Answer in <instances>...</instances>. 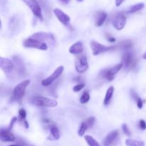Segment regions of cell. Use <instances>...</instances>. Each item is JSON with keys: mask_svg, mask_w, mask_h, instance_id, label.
Instances as JSON below:
<instances>
[{"mask_svg": "<svg viewBox=\"0 0 146 146\" xmlns=\"http://www.w3.org/2000/svg\"><path fill=\"white\" fill-rule=\"evenodd\" d=\"M83 51H84V45H83L82 42H81V41H77V42L74 43L70 47L69 50H68L70 54H74V55H79V54H81Z\"/></svg>", "mask_w": 146, "mask_h": 146, "instance_id": "obj_17", "label": "cell"}, {"mask_svg": "<svg viewBox=\"0 0 146 146\" xmlns=\"http://www.w3.org/2000/svg\"><path fill=\"white\" fill-rule=\"evenodd\" d=\"M107 40H108V41H109V42L111 43H113L115 41V38H114V37H112L111 35H107Z\"/></svg>", "mask_w": 146, "mask_h": 146, "instance_id": "obj_36", "label": "cell"}, {"mask_svg": "<svg viewBox=\"0 0 146 146\" xmlns=\"http://www.w3.org/2000/svg\"><path fill=\"white\" fill-rule=\"evenodd\" d=\"M96 121V118L94 116H91L87 118L85 121V123H86L88 128H91L94 126V124Z\"/></svg>", "mask_w": 146, "mask_h": 146, "instance_id": "obj_27", "label": "cell"}, {"mask_svg": "<svg viewBox=\"0 0 146 146\" xmlns=\"http://www.w3.org/2000/svg\"><path fill=\"white\" fill-rule=\"evenodd\" d=\"M13 61L14 64V68L16 69L17 74L21 76H24V74H26V70L22 59L18 56H14L13 57Z\"/></svg>", "mask_w": 146, "mask_h": 146, "instance_id": "obj_14", "label": "cell"}, {"mask_svg": "<svg viewBox=\"0 0 146 146\" xmlns=\"http://www.w3.org/2000/svg\"><path fill=\"white\" fill-rule=\"evenodd\" d=\"M19 118H26V117H27V112H26L24 109H20L19 111Z\"/></svg>", "mask_w": 146, "mask_h": 146, "instance_id": "obj_33", "label": "cell"}, {"mask_svg": "<svg viewBox=\"0 0 146 146\" xmlns=\"http://www.w3.org/2000/svg\"><path fill=\"white\" fill-rule=\"evenodd\" d=\"M122 61L123 66L127 69L133 68L137 62L136 60L134 58L133 54L130 51H126V52L124 53L122 57Z\"/></svg>", "mask_w": 146, "mask_h": 146, "instance_id": "obj_11", "label": "cell"}, {"mask_svg": "<svg viewBox=\"0 0 146 146\" xmlns=\"http://www.w3.org/2000/svg\"><path fill=\"white\" fill-rule=\"evenodd\" d=\"M123 67V63L118 64L117 65L114 66L111 68L109 69H105L101 73V76L103 78H105L107 81H111L114 79V77L116 75L117 73L120 71V70Z\"/></svg>", "mask_w": 146, "mask_h": 146, "instance_id": "obj_8", "label": "cell"}, {"mask_svg": "<svg viewBox=\"0 0 146 146\" xmlns=\"http://www.w3.org/2000/svg\"><path fill=\"white\" fill-rule=\"evenodd\" d=\"M89 100H90V94H88V92L86 91V92H84V94H82V96H81V98H80V102H81V104H84L88 103V101H89Z\"/></svg>", "mask_w": 146, "mask_h": 146, "instance_id": "obj_26", "label": "cell"}, {"mask_svg": "<svg viewBox=\"0 0 146 146\" xmlns=\"http://www.w3.org/2000/svg\"><path fill=\"white\" fill-rule=\"evenodd\" d=\"M31 38H35V39L38 40V41H41L47 44L48 45H54L56 43L55 38H54V35L51 33H46V32H37L31 35Z\"/></svg>", "mask_w": 146, "mask_h": 146, "instance_id": "obj_7", "label": "cell"}, {"mask_svg": "<svg viewBox=\"0 0 146 146\" xmlns=\"http://www.w3.org/2000/svg\"><path fill=\"white\" fill-rule=\"evenodd\" d=\"M85 140L89 146H100L99 143L91 135H86Z\"/></svg>", "mask_w": 146, "mask_h": 146, "instance_id": "obj_24", "label": "cell"}, {"mask_svg": "<svg viewBox=\"0 0 146 146\" xmlns=\"http://www.w3.org/2000/svg\"><path fill=\"white\" fill-rule=\"evenodd\" d=\"M17 121H18V118H17V117H13V118H11V122H10V123H9V127H8V129L10 130V131H11V130H12L14 123H15Z\"/></svg>", "mask_w": 146, "mask_h": 146, "instance_id": "obj_31", "label": "cell"}, {"mask_svg": "<svg viewBox=\"0 0 146 146\" xmlns=\"http://www.w3.org/2000/svg\"><path fill=\"white\" fill-rule=\"evenodd\" d=\"M88 63L86 56H80L75 62L76 70L79 74H84L88 69Z\"/></svg>", "mask_w": 146, "mask_h": 146, "instance_id": "obj_10", "label": "cell"}, {"mask_svg": "<svg viewBox=\"0 0 146 146\" xmlns=\"http://www.w3.org/2000/svg\"><path fill=\"white\" fill-rule=\"evenodd\" d=\"M54 13L55 14V16L56 17V18L58 19V21L63 24L65 26H68L70 24V21H71V19H70L69 16L67 15L63 11H61L60 9H54Z\"/></svg>", "mask_w": 146, "mask_h": 146, "instance_id": "obj_15", "label": "cell"}, {"mask_svg": "<svg viewBox=\"0 0 146 146\" xmlns=\"http://www.w3.org/2000/svg\"><path fill=\"white\" fill-rule=\"evenodd\" d=\"M64 67L63 66H60L57 67L56 69L52 73L51 75H50L49 76L47 77L45 79L42 80V81H41L42 86H48L51 85L57 78H59L60 76L64 72Z\"/></svg>", "mask_w": 146, "mask_h": 146, "instance_id": "obj_9", "label": "cell"}, {"mask_svg": "<svg viewBox=\"0 0 146 146\" xmlns=\"http://www.w3.org/2000/svg\"><path fill=\"white\" fill-rule=\"evenodd\" d=\"M135 102H136V104H137V106H138V108H139V109H141V108H143V104L142 99L140 98L139 99L137 100Z\"/></svg>", "mask_w": 146, "mask_h": 146, "instance_id": "obj_35", "label": "cell"}, {"mask_svg": "<svg viewBox=\"0 0 146 146\" xmlns=\"http://www.w3.org/2000/svg\"><path fill=\"white\" fill-rule=\"evenodd\" d=\"M31 103L36 106L48 107V108H54L58 105V103L56 100L43 96L33 97L31 100Z\"/></svg>", "mask_w": 146, "mask_h": 146, "instance_id": "obj_2", "label": "cell"}, {"mask_svg": "<svg viewBox=\"0 0 146 146\" xmlns=\"http://www.w3.org/2000/svg\"><path fill=\"white\" fill-rule=\"evenodd\" d=\"M114 93V87L113 86H110L108 88L106 91V94L105 98L104 100V104L105 106H108V104L111 102V99H112V97L113 96Z\"/></svg>", "mask_w": 146, "mask_h": 146, "instance_id": "obj_20", "label": "cell"}, {"mask_svg": "<svg viewBox=\"0 0 146 146\" xmlns=\"http://www.w3.org/2000/svg\"><path fill=\"white\" fill-rule=\"evenodd\" d=\"M1 141L3 142H14L15 141L16 138L10 130L7 129H1Z\"/></svg>", "mask_w": 146, "mask_h": 146, "instance_id": "obj_16", "label": "cell"}, {"mask_svg": "<svg viewBox=\"0 0 146 146\" xmlns=\"http://www.w3.org/2000/svg\"><path fill=\"white\" fill-rule=\"evenodd\" d=\"M122 129H123V131L124 133H125L127 136H131V131H130L129 128H128V125H127L126 124H123V125H122Z\"/></svg>", "mask_w": 146, "mask_h": 146, "instance_id": "obj_29", "label": "cell"}, {"mask_svg": "<svg viewBox=\"0 0 146 146\" xmlns=\"http://www.w3.org/2000/svg\"><path fill=\"white\" fill-rule=\"evenodd\" d=\"M133 42L131 40H126V41H123L122 42L120 43L118 46L117 48H119L122 50H129L130 48L132 47Z\"/></svg>", "mask_w": 146, "mask_h": 146, "instance_id": "obj_21", "label": "cell"}, {"mask_svg": "<svg viewBox=\"0 0 146 146\" xmlns=\"http://www.w3.org/2000/svg\"><path fill=\"white\" fill-rule=\"evenodd\" d=\"M0 68L5 74H11L14 69V61L7 58H0Z\"/></svg>", "mask_w": 146, "mask_h": 146, "instance_id": "obj_12", "label": "cell"}, {"mask_svg": "<svg viewBox=\"0 0 146 146\" xmlns=\"http://www.w3.org/2000/svg\"><path fill=\"white\" fill-rule=\"evenodd\" d=\"M18 121H19V122L20 123H21V125L24 127V128H29V123H28V122L27 121V120H26V118H19Z\"/></svg>", "mask_w": 146, "mask_h": 146, "instance_id": "obj_30", "label": "cell"}, {"mask_svg": "<svg viewBox=\"0 0 146 146\" xmlns=\"http://www.w3.org/2000/svg\"><path fill=\"white\" fill-rule=\"evenodd\" d=\"M60 1L64 4H68L69 3L70 0H60Z\"/></svg>", "mask_w": 146, "mask_h": 146, "instance_id": "obj_38", "label": "cell"}, {"mask_svg": "<svg viewBox=\"0 0 146 146\" xmlns=\"http://www.w3.org/2000/svg\"><path fill=\"white\" fill-rule=\"evenodd\" d=\"M9 146H19L18 145H9Z\"/></svg>", "mask_w": 146, "mask_h": 146, "instance_id": "obj_41", "label": "cell"}, {"mask_svg": "<svg viewBox=\"0 0 146 146\" xmlns=\"http://www.w3.org/2000/svg\"><path fill=\"white\" fill-rule=\"evenodd\" d=\"M22 1L25 3L27 7H29L31 11H32L33 14L36 17H37L41 21H43L44 18H43L41 6L36 0H22Z\"/></svg>", "mask_w": 146, "mask_h": 146, "instance_id": "obj_5", "label": "cell"}, {"mask_svg": "<svg viewBox=\"0 0 146 146\" xmlns=\"http://www.w3.org/2000/svg\"><path fill=\"white\" fill-rule=\"evenodd\" d=\"M118 136H119V133H118V131H117V130L110 132L107 135V136L106 137L105 139H104V146H113L115 145V143L118 141Z\"/></svg>", "mask_w": 146, "mask_h": 146, "instance_id": "obj_13", "label": "cell"}, {"mask_svg": "<svg viewBox=\"0 0 146 146\" xmlns=\"http://www.w3.org/2000/svg\"><path fill=\"white\" fill-rule=\"evenodd\" d=\"M30 81H31L29 79H27L17 84V86L14 88V91H13L11 101L21 104V100H22L24 94H25L26 89L29 85Z\"/></svg>", "mask_w": 146, "mask_h": 146, "instance_id": "obj_1", "label": "cell"}, {"mask_svg": "<svg viewBox=\"0 0 146 146\" xmlns=\"http://www.w3.org/2000/svg\"><path fill=\"white\" fill-rule=\"evenodd\" d=\"M50 135L48 137V139L50 141H57L60 138L59 130L57 128L55 124H50L49 126Z\"/></svg>", "mask_w": 146, "mask_h": 146, "instance_id": "obj_18", "label": "cell"}, {"mask_svg": "<svg viewBox=\"0 0 146 146\" xmlns=\"http://www.w3.org/2000/svg\"><path fill=\"white\" fill-rule=\"evenodd\" d=\"M144 6L145 5H144L143 3H138V4H134L132 7H131L128 12L130 13V14H133V13H135L137 11H140V10L143 9L144 8Z\"/></svg>", "mask_w": 146, "mask_h": 146, "instance_id": "obj_23", "label": "cell"}, {"mask_svg": "<svg viewBox=\"0 0 146 146\" xmlns=\"http://www.w3.org/2000/svg\"><path fill=\"white\" fill-rule=\"evenodd\" d=\"M126 16L123 11L118 12L113 16L112 19V24L114 28L118 31L122 30L126 24Z\"/></svg>", "mask_w": 146, "mask_h": 146, "instance_id": "obj_4", "label": "cell"}, {"mask_svg": "<svg viewBox=\"0 0 146 146\" xmlns=\"http://www.w3.org/2000/svg\"><path fill=\"white\" fill-rule=\"evenodd\" d=\"M77 1H79V2H81V1H84V0H77Z\"/></svg>", "mask_w": 146, "mask_h": 146, "instance_id": "obj_40", "label": "cell"}, {"mask_svg": "<svg viewBox=\"0 0 146 146\" xmlns=\"http://www.w3.org/2000/svg\"><path fill=\"white\" fill-rule=\"evenodd\" d=\"M84 87H85V84H84V83H79V84H78L77 85H76L75 86H74L73 90H74V91H75V92H79V91H81Z\"/></svg>", "mask_w": 146, "mask_h": 146, "instance_id": "obj_28", "label": "cell"}, {"mask_svg": "<svg viewBox=\"0 0 146 146\" xmlns=\"http://www.w3.org/2000/svg\"><path fill=\"white\" fill-rule=\"evenodd\" d=\"M124 1L125 0H115V6L116 7H120L123 3Z\"/></svg>", "mask_w": 146, "mask_h": 146, "instance_id": "obj_37", "label": "cell"}, {"mask_svg": "<svg viewBox=\"0 0 146 146\" xmlns=\"http://www.w3.org/2000/svg\"><path fill=\"white\" fill-rule=\"evenodd\" d=\"M107 18V14L104 11H98L96 13V27H101L105 22Z\"/></svg>", "mask_w": 146, "mask_h": 146, "instance_id": "obj_19", "label": "cell"}, {"mask_svg": "<svg viewBox=\"0 0 146 146\" xmlns=\"http://www.w3.org/2000/svg\"><path fill=\"white\" fill-rule=\"evenodd\" d=\"M23 46L26 48H36V49L42 50V51H46V50L48 49V44L41 42L38 40L35 39V38H31V37H29V38L24 40Z\"/></svg>", "mask_w": 146, "mask_h": 146, "instance_id": "obj_3", "label": "cell"}, {"mask_svg": "<svg viewBox=\"0 0 146 146\" xmlns=\"http://www.w3.org/2000/svg\"><path fill=\"white\" fill-rule=\"evenodd\" d=\"M139 126L140 128L142 130H145L146 129V123L143 120H141L139 122Z\"/></svg>", "mask_w": 146, "mask_h": 146, "instance_id": "obj_34", "label": "cell"}, {"mask_svg": "<svg viewBox=\"0 0 146 146\" xmlns=\"http://www.w3.org/2000/svg\"><path fill=\"white\" fill-rule=\"evenodd\" d=\"M143 59H146V51L144 53L143 55Z\"/></svg>", "mask_w": 146, "mask_h": 146, "instance_id": "obj_39", "label": "cell"}, {"mask_svg": "<svg viewBox=\"0 0 146 146\" xmlns=\"http://www.w3.org/2000/svg\"><path fill=\"white\" fill-rule=\"evenodd\" d=\"M17 145H18L19 146H35V145H32V144L28 143L25 142V141H22V140H21V141H19L18 143H17Z\"/></svg>", "mask_w": 146, "mask_h": 146, "instance_id": "obj_32", "label": "cell"}, {"mask_svg": "<svg viewBox=\"0 0 146 146\" xmlns=\"http://www.w3.org/2000/svg\"><path fill=\"white\" fill-rule=\"evenodd\" d=\"M125 145L126 146H144L143 141H136V140L133 139H128L125 140Z\"/></svg>", "mask_w": 146, "mask_h": 146, "instance_id": "obj_22", "label": "cell"}, {"mask_svg": "<svg viewBox=\"0 0 146 146\" xmlns=\"http://www.w3.org/2000/svg\"><path fill=\"white\" fill-rule=\"evenodd\" d=\"M87 129H88V126H87L86 123H85V121L81 123V125H80V128H79V129H78V135L81 137L83 136V135H84V134H85L86 131Z\"/></svg>", "mask_w": 146, "mask_h": 146, "instance_id": "obj_25", "label": "cell"}, {"mask_svg": "<svg viewBox=\"0 0 146 146\" xmlns=\"http://www.w3.org/2000/svg\"><path fill=\"white\" fill-rule=\"evenodd\" d=\"M91 47L93 51V54L94 56L99 55V54H103V53L112 51V50H115L117 48V46H107L103 45V44L96 42V41H92L91 43Z\"/></svg>", "mask_w": 146, "mask_h": 146, "instance_id": "obj_6", "label": "cell"}]
</instances>
